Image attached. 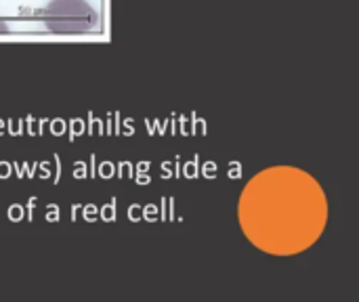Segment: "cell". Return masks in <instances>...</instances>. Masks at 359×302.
Here are the masks:
<instances>
[{"instance_id": "cell-1", "label": "cell", "mask_w": 359, "mask_h": 302, "mask_svg": "<svg viewBox=\"0 0 359 302\" xmlns=\"http://www.w3.org/2000/svg\"><path fill=\"white\" fill-rule=\"evenodd\" d=\"M40 19L53 34H86L99 25V15L86 0H50Z\"/></svg>"}, {"instance_id": "cell-2", "label": "cell", "mask_w": 359, "mask_h": 302, "mask_svg": "<svg viewBox=\"0 0 359 302\" xmlns=\"http://www.w3.org/2000/svg\"><path fill=\"white\" fill-rule=\"evenodd\" d=\"M0 34H8V23L0 17Z\"/></svg>"}]
</instances>
